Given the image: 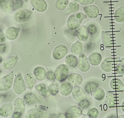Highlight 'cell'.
Wrapping results in <instances>:
<instances>
[{
    "label": "cell",
    "mask_w": 124,
    "mask_h": 118,
    "mask_svg": "<svg viewBox=\"0 0 124 118\" xmlns=\"http://www.w3.org/2000/svg\"><path fill=\"white\" fill-rule=\"evenodd\" d=\"M87 18V16L81 12H77L69 16L66 21L67 28L70 30H76Z\"/></svg>",
    "instance_id": "6da1fadb"
},
{
    "label": "cell",
    "mask_w": 124,
    "mask_h": 118,
    "mask_svg": "<svg viewBox=\"0 0 124 118\" xmlns=\"http://www.w3.org/2000/svg\"><path fill=\"white\" fill-rule=\"evenodd\" d=\"M48 112L47 108L43 105H37L31 107L25 115L26 118H44Z\"/></svg>",
    "instance_id": "7a4b0ae2"
},
{
    "label": "cell",
    "mask_w": 124,
    "mask_h": 118,
    "mask_svg": "<svg viewBox=\"0 0 124 118\" xmlns=\"http://www.w3.org/2000/svg\"><path fill=\"white\" fill-rule=\"evenodd\" d=\"M69 73L68 65L64 64L59 65L54 70V75L55 79L59 82L64 81L67 78Z\"/></svg>",
    "instance_id": "3957f363"
},
{
    "label": "cell",
    "mask_w": 124,
    "mask_h": 118,
    "mask_svg": "<svg viewBox=\"0 0 124 118\" xmlns=\"http://www.w3.org/2000/svg\"><path fill=\"white\" fill-rule=\"evenodd\" d=\"M32 15V12L26 8L21 9L16 11L14 15L15 20L19 23H25L31 19Z\"/></svg>",
    "instance_id": "277c9868"
},
{
    "label": "cell",
    "mask_w": 124,
    "mask_h": 118,
    "mask_svg": "<svg viewBox=\"0 0 124 118\" xmlns=\"http://www.w3.org/2000/svg\"><path fill=\"white\" fill-rule=\"evenodd\" d=\"M26 103L23 99L21 98H17L14 101V112L12 118H21L25 112Z\"/></svg>",
    "instance_id": "5b68a950"
},
{
    "label": "cell",
    "mask_w": 124,
    "mask_h": 118,
    "mask_svg": "<svg viewBox=\"0 0 124 118\" xmlns=\"http://www.w3.org/2000/svg\"><path fill=\"white\" fill-rule=\"evenodd\" d=\"M26 83L20 74H17L14 79L13 88L14 92L17 95H21L26 91Z\"/></svg>",
    "instance_id": "8992f818"
},
{
    "label": "cell",
    "mask_w": 124,
    "mask_h": 118,
    "mask_svg": "<svg viewBox=\"0 0 124 118\" xmlns=\"http://www.w3.org/2000/svg\"><path fill=\"white\" fill-rule=\"evenodd\" d=\"M14 74L10 73L0 78V91L4 92L9 90L12 86Z\"/></svg>",
    "instance_id": "52a82bcc"
},
{
    "label": "cell",
    "mask_w": 124,
    "mask_h": 118,
    "mask_svg": "<svg viewBox=\"0 0 124 118\" xmlns=\"http://www.w3.org/2000/svg\"><path fill=\"white\" fill-rule=\"evenodd\" d=\"M116 59L114 57H109L104 59L101 63V68L105 72H110L115 69Z\"/></svg>",
    "instance_id": "ba28073f"
},
{
    "label": "cell",
    "mask_w": 124,
    "mask_h": 118,
    "mask_svg": "<svg viewBox=\"0 0 124 118\" xmlns=\"http://www.w3.org/2000/svg\"><path fill=\"white\" fill-rule=\"evenodd\" d=\"M67 52L68 49L65 45L59 44L53 49L52 57L56 60H60L66 56Z\"/></svg>",
    "instance_id": "9c48e42d"
},
{
    "label": "cell",
    "mask_w": 124,
    "mask_h": 118,
    "mask_svg": "<svg viewBox=\"0 0 124 118\" xmlns=\"http://www.w3.org/2000/svg\"><path fill=\"white\" fill-rule=\"evenodd\" d=\"M90 63L87 56L81 54L78 57V67L79 70L82 72H86L89 70L90 68Z\"/></svg>",
    "instance_id": "30bf717a"
},
{
    "label": "cell",
    "mask_w": 124,
    "mask_h": 118,
    "mask_svg": "<svg viewBox=\"0 0 124 118\" xmlns=\"http://www.w3.org/2000/svg\"><path fill=\"white\" fill-rule=\"evenodd\" d=\"M72 96L73 98L78 102L87 99L86 93L84 89L79 85L74 86L72 92Z\"/></svg>",
    "instance_id": "8fae6325"
},
{
    "label": "cell",
    "mask_w": 124,
    "mask_h": 118,
    "mask_svg": "<svg viewBox=\"0 0 124 118\" xmlns=\"http://www.w3.org/2000/svg\"><path fill=\"white\" fill-rule=\"evenodd\" d=\"M83 9L87 17L91 19H95L99 15L98 7L94 4L86 5L83 7Z\"/></svg>",
    "instance_id": "7c38bea8"
},
{
    "label": "cell",
    "mask_w": 124,
    "mask_h": 118,
    "mask_svg": "<svg viewBox=\"0 0 124 118\" xmlns=\"http://www.w3.org/2000/svg\"><path fill=\"white\" fill-rule=\"evenodd\" d=\"M102 43L104 47L111 48L113 46L114 40L112 35L108 31L101 32Z\"/></svg>",
    "instance_id": "4fadbf2b"
},
{
    "label": "cell",
    "mask_w": 124,
    "mask_h": 118,
    "mask_svg": "<svg viewBox=\"0 0 124 118\" xmlns=\"http://www.w3.org/2000/svg\"><path fill=\"white\" fill-rule=\"evenodd\" d=\"M82 110L81 108L77 105L70 106L65 113V118H79L82 114Z\"/></svg>",
    "instance_id": "5bb4252c"
},
{
    "label": "cell",
    "mask_w": 124,
    "mask_h": 118,
    "mask_svg": "<svg viewBox=\"0 0 124 118\" xmlns=\"http://www.w3.org/2000/svg\"><path fill=\"white\" fill-rule=\"evenodd\" d=\"M76 35L78 40L80 41L87 40L90 36L87 26L84 25H81L76 29Z\"/></svg>",
    "instance_id": "9a60e30c"
},
{
    "label": "cell",
    "mask_w": 124,
    "mask_h": 118,
    "mask_svg": "<svg viewBox=\"0 0 124 118\" xmlns=\"http://www.w3.org/2000/svg\"><path fill=\"white\" fill-rule=\"evenodd\" d=\"M20 31V28L19 27L14 26L9 27L5 30V36L8 40H15L18 37Z\"/></svg>",
    "instance_id": "2e32d148"
},
{
    "label": "cell",
    "mask_w": 124,
    "mask_h": 118,
    "mask_svg": "<svg viewBox=\"0 0 124 118\" xmlns=\"http://www.w3.org/2000/svg\"><path fill=\"white\" fill-rule=\"evenodd\" d=\"M33 8L39 12H44L47 8V3L45 0H30Z\"/></svg>",
    "instance_id": "e0dca14e"
},
{
    "label": "cell",
    "mask_w": 124,
    "mask_h": 118,
    "mask_svg": "<svg viewBox=\"0 0 124 118\" xmlns=\"http://www.w3.org/2000/svg\"><path fill=\"white\" fill-rule=\"evenodd\" d=\"M73 85L69 81H63L60 86L59 91L60 94L63 96L70 95L73 91Z\"/></svg>",
    "instance_id": "ac0fdd59"
},
{
    "label": "cell",
    "mask_w": 124,
    "mask_h": 118,
    "mask_svg": "<svg viewBox=\"0 0 124 118\" xmlns=\"http://www.w3.org/2000/svg\"><path fill=\"white\" fill-rule=\"evenodd\" d=\"M14 112V105L11 102L6 103L0 107V116L7 117Z\"/></svg>",
    "instance_id": "d6986e66"
},
{
    "label": "cell",
    "mask_w": 124,
    "mask_h": 118,
    "mask_svg": "<svg viewBox=\"0 0 124 118\" xmlns=\"http://www.w3.org/2000/svg\"><path fill=\"white\" fill-rule=\"evenodd\" d=\"M18 60V56H10L7 58L2 62V67L5 70H9L15 66Z\"/></svg>",
    "instance_id": "ffe728a7"
},
{
    "label": "cell",
    "mask_w": 124,
    "mask_h": 118,
    "mask_svg": "<svg viewBox=\"0 0 124 118\" xmlns=\"http://www.w3.org/2000/svg\"><path fill=\"white\" fill-rule=\"evenodd\" d=\"M80 8V5L78 2L76 0H72L69 2L67 7L64 10L63 14L65 15H71L73 13L77 12Z\"/></svg>",
    "instance_id": "44dd1931"
},
{
    "label": "cell",
    "mask_w": 124,
    "mask_h": 118,
    "mask_svg": "<svg viewBox=\"0 0 124 118\" xmlns=\"http://www.w3.org/2000/svg\"><path fill=\"white\" fill-rule=\"evenodd\" d=\"M34 88L36 92L42 97L47 98L50 94L48 86L45 83L37 84L34 86Z\"/></svg>",
    "instance_id": "7402d4cb"
},
{
    "label": "cell",
    "mask_w": 124,
    "mask_h": 118,
    "mask_svg": "<svg viewBox=\"0 0 124 118\" xmlns=\"http://www.w3.org/2000/svg\"><path fill=\"white\" fill-rule=\"evenodd\" d=\"M23 100L26 104L28 105H33L39 100L38 96L34 93L30 92L27 93L23 96Z\"/></svg>",
    "instance_id": "603a6c76"
},
{
    "label": "cell",
    "mask_w": 124,
    "mask_h": 118,
    "mask_svg": "<svg viewBox=\"0 0 124 118\" xmlns=\"http://www.w3.org/2000/svg\"><path fill=\"white\" fill-rule=\"evenodd\" d=\"M84 47L83 43L80 40H77L72 44L70 48L71 53L76 56H79L83 53Z\"/></svg>",
    "instance_id": "cb8c5ba5"
},
{
    "label": "cell",
    "mask_w": 124,
    "mask_h": 118,
    "mask_svg": "<svg viewBox=\"0 0 124 118\" xmlns=\"http://www.w3.org/2000/svg\"><path fill=\"white\" fill-rule=\"evenodd\" d=\"M109 85L111 89L114 91H124V84L120 79H112L110 81Z\"/></svg>",
    "instance_id": "d4e9b609"
},
{
    "label": "cell",
    "mask_w": 124,
    "mask_h": 118,
    "mask_svg": "<svg viewBox=\"0 0 124 118\" xmlns=\"http://www.w3.org/2000/svg\"><path fill=\"white\" fill-rule=\"evenodd\" d=\"M90 64L93 66H97L100 64L102 60V57L100 53L94 52L90 54L88 58Z\"/></svg>",
    "instance_id": "484cf974"
},
{
    "label": "cell",
    "mask_w": 124,
    "mask_h": 118,
    "mask_svg": "<svg viewBox=\"0 0 124 118\" xmlns=\"http://www.w3.org/2000/svg\"><path fill=\"white\" fill-rule=\"evenodd\" d=\"M67 80L73 85H80L83 81L81 75L78 73H72L68 75Z\"/></svg>",
    "instance_id": "4316f807"
},
{
    "label": "cell",
    "mask_w": 124,
    "mask_h": 118,
    "mask_svg": "<svg viewBox=\"0 0 124 118\" xmlns=\"http://www.w3.org/2000/svg\"><path fill=\"white\" fill-rule=\"evenodd\" d=\"M33 74L35 79L39 81L44 80L46 77V70L42 66H37L33 70Z\"/></svg>",
    "instance_id": "83f0119b"
},
{
    "label": "cell",
    "mask_w": 124,
    "mask_h": 118,
    "mask_svg": "<svg viewBox=\"0 0 124 118\" xmlns=\"http://www.w3.org/2000/svg\"><path fill=\"white\" fill-rule=\"evenodd\" d=\"M65 61L68 66L72 68H75L78 66V58L77 56L72 54H69L66 56L65 58Z\"/></svg>",
    "instance_id": "f1b7e54d"
},
{
    "label": "cell",
    "mask_w": 124,
    "mask_h": 118,
    "mask_svg": "<svg viewBox=\"0 0 124 118\" xmlns=\"http://www.w3.org/2000/svg\"><path fill=\"white\" fill-rule=\"evenodd\" d=\"M25 80L27 88L29 90H32L36 83V79L33 74L29 73L25 76Z\"/></svg>",
    "instance_id": "f546056e"
},
{
    "label": "cell",
    "mask_w": 124,
    "mask_h": 118,
    "mask_svg": "<svg viewBox=\"0 0 124 118\" xmlns=\"http://www.w3.org/2000/svg\"><path fill=\"white\" fill-rule=\"evenodd\" d=\"M99 87V84L95 81H90L86 83L84 86V90L86 94L90 95L93 93Z\"/></svg>",
    "instance_id": "4dcf8cb0"
},
{
    "label": "cell",
    "mask_w": 124,
    "mask_h": 118,
    "mask_svg": "<svg viewBox=\"0 0 124 118\" xmlns=\"http://www.w3.org/2000/svg\"><path fill=\"white\" fill-rule=\"evenodd\" d=\"M114 19L118 22L122 23L124 22V6L119 7L115 11Z\"/></svg>",
    "instance_id": "1f68e13d"
},
{
    "label": "cell",
    "mask_w": 124,
    "mask_h": 118,
    "mask_svg": "<svg viewBox=\"0 0 124 118\" xmlns=\"http://www.w3.org/2000/svg\"><path fill=\"white\" fill-rule=\"evenodd\" d=\"M14 0H0V7L5 11L13 10Z\"/></svg>",
    "instance_id": "d6a6232c"
},
{
    "label": "cell",
    "mask_w": 124,
    "mask_h": 118,
    "mask_svg": "<svg viewBox=\"0 0 124 118\" xmlns=\"http://www.w3.org/2000/svg\"><path fill=\"white\" fill-rule=\"evenodd\" d=\"M107 103L109 107H114L117 105V97L112 92H108L107 95Z\"/></svg>",
    "instance_id": "836d02e7"
},
{
    "label": "cell",
    "mask_w": 124,
    "mask_h": 118,
    "mask_svg": "<svg viewBox=\"0 0 124 118\" xmlns=\"http://www.w3.org/2000/svg\"><path fill=\"white\" fill-rule=\"evenodd\" d=\"M93 96L94 98L96 100L101 101L105 98L106 93L103 88L98 87L93 93Z\"/></svg>",
    "instance_id": "e575fe53"
},
{
    "label": "cell",
    "mask_w": 124,
    "mask_h": 118,
    "mask_svg": "<svg viewBox=\"0 0 124 118\" xmlns=\"http://www.w3.org/2000/svg\"><path fill=\"white\" fill-rule=\"evenodd\" d=\"M48 88L50 94L52 96H56L58 94L59 92V84L57 82H51L48 85Z\"/></svg>",
    "instance_id": "d590c367"
},
{
    "label": "cell",
    "mask_w": 124,
    "mask_h": 118,
    "mask_svg": "<svg viewBox=\"0 0 124 118\" xmlns=\"http://www.w3.org/2000/svg\"><path fill=\"white\" fill-rule=\"evenodd\" d=\"M69 2L68 0H57L55 2V7L58 10L63 11L66 9Z\"/></svg>",
    "instance_id": "8d00e7d4"
},
{
    "label": "cell",
    "mask_w": 124,
    "mask_h": 118,
    "mask_svg": "<svg viewBox=\"0 0 124 118\" xmlns=\"http://www.w3.org/2000/svg\"><path fill=\"white\" fill-rule=\"evenodd\" d=\"M87 28L89 33V35L91 37L95 36L98 31V28L94 23H90L87 26Z\"/></svg>",
    "instance_id": "74e56055"
},
{
    "label": "cell",
    "mask_w": 124,
    "mask_h": 118,
    "mask_svg": "<svg viewBox=\"0 0 124 118\" xmlns=\"http://www.w3.org/2000/svg\"><path fill=\"white\" fill-rule=\"evenodd\" d=\"M98 110L95 107H92L89 108L87 111L88 116L90 118H96L99 115Z\"/></svg>",
    "instance_id": "f35d334b"
},
{
    "label": "cell",
    "mask_w": 124,
    "mask_h": 118,
    "mask_svg": "<svg viewBox=\"0 0 124 118\" xmlns=\"http://www.w3.org/2000/svg\"><path fill=\"white\" fill-rule=\"evenodd\" d=\"M78 106L81 108L82 110H85L88 109L91 106V102L89 100L85 99L79 101Z\"/></svg>",
    "instance_id": "ab89813d"
},
{
    "label": "cell",
    "mask_w": 124,
    "mask_h": 118,
    "mask_svg": "<svg viewBox=\"0 0 124 118\" xmlns=\"http://www.w3.org/2000/svg\"><path fill=\"white\" fill-rule=\"evenodd\" d=\"M24 3V0H14L13 10L15 11L22 7Z\"/></svg>",
    "instance_id": "60d3db41"
},
{
    "label": "cell",
    "mask_w": 124,
    "mask_h": 118,
    "mask_svg": "<svg viewBox=\"0 0 124 118\" xmlns=\"http://www.w3.org/2000/svg\"><path fill=\"white\" fill-rule=\"evenodd\" d=\"M115 70L119 74H124V64L121 62L118 63L115 67Z\"/></svg>",
    "instance_id": "b9f144b4"
},
{
    "label": "cell",
    "mask_w": 124,
    "mask_h": 118,
    "mask_svg": "<svg viewBox=\"0 0 124 118\" xmlns=\"http://www.w3.org/2000/svg\"><path fill=\"white\" fill-rule=\"evenodd\" d=\"M78 2L79 4L83 5H88L92 4L94 2L95 0H75Z\"/></svg>",
    "instance_id": "7bdbcfd3"
},
{
    "label": "cell",
    "mask_w": 124,
    "mask_h": 118,
    "mask_svg": "<svg viewBox=\"0 0 124 118\" xmlns=\"http://www.w3.org/2000/svg\"><path fill=\"white\" fill-rule=\"evenodd\" d=\"M46 77L48 80L52 81H54V80L55 79V78H54V72L51 70H48L47 72H46Z\"/></svg>",
    "instance_id": "ee69618b"
},
{
    "label": "cell",
    "mask_w": 124,
    "mask_h": 118,
    "mask_svg": "<svg viewBox=\"0 0 124 118\" xmlns=\"http://www.w3.org/2000/svg\"><path fill=\"white\" fill-rule=\"evenodd\" d=\"M6 51V45L3 42L0 43V54H3Z\"/></svg>",
    "instance_id": "f6af8a7d"
},
{
    "label": "cell",
    "mask_w": 124,
    "mask_h": 118,
    "mask_svg": "<svg viewBox=\"0 0 124 118\" xmlns=\"http://www.w3.org/2000/svg\"><path fill=\"white\" fill-rule=\"evenodd\" d=\"M6 39V37L5 34L3 33L2 29L0 27V43L5 41Z\"/></svg>",
    "instance_id": "bcb514c9"
},
{
    "label": "cell",
    "mask_w": 124,
    "mask_h": 118,
    "mask_svg": "<svg viewBox=\"0 0 124 118\" xmlns=\"http://www.w3.org/2000/svg\"><path fill=\"white\" fill-rule=\"evenodd\" d=\"M106 118H117V116H116L115 114L113 113H111L110 115H108Z\"/></svg>",
    "instance_id": "7dc6e473"
},
{
    "label": "cell",
    "mask_w": 124,
    "mask_h": 118,
    "mask_svg": "<svg viewBox=\"0 0 124 118\" xmlns=\"http://www.w3.org/2000/svg\"><path fill=\"white\" fill-rule=\"evenodd\" d=\"M121 108L123 112L124 113V100L123 101L122 103V105H121Z\"/></svg>",
    "instance_id": "c3c4849f"
},
{
    "label": "cell",
    "mask_w": 124,
    "mask_h": 118,
    "mask_svg": "<svg viewBox=\"0 0 124 118\" xmlns=\"http://www.w3.org/2000/svg\"><path fill=\"white\" fill-rule=\"evenodd\" d=\"M121 62L123 64H124V57H123V58L121 59Z\"/></svg>",
    "instance_id": "681fc988"
},
{
    "label": "cell",
    "mask_w": 124,
    "mask_h": 118,
    "mask_svg": "<svg viewBox=\"0 0 124 118\" xmlns=\"http://www.w3.org/2000/svg\"><path fill=\"white\" fill-rule=\"evenodd\" d=\"M117 118H124V115H119V116H118Z\"/></svg>",
    "instance_id": "f907efd6"
},
{
    "label": "cell",
    "mask_w": 124,
    "mask_h": 118,
    "mask_svg": "<svg viewBox=\"0 0 124 118\" xmlns=\"http://www.w3.org/2000/svg\"><path fill=\"white\" fill-rule=\"evenodd\" d=\"M2 62V57L0 55V64H1Z\"/></svg>",
    "instance_id": "816d5d0a"
},
{
    "label": "cell",
    "mask_w": 124,
    "mask_h": 118,
    "mask_svg": "<svg viewBox=\"0 0 124 118\" xmlns=\"http://www.w3.org/2000/svg\"><path fill=\"white\" fill-rule=\"evenodd\" d=\"M1 73H2V71H1V70L0 69V74H1Z\"/></svg>",
    "instance_id": "f5cc1de1"
},
{
    "label": "cell",
    "mask_w": 124,
    "mask_h": 118,
    "mask_svg": "<svg viewBox=\"0 0 124 118\" xmlns=\"http://www.w3.org/2000/svg\"><path fill=\"white\" fill-rule=\"evenodd\" d=\"M24 0L25 1H26H26H28V0Z\"/></svg>",
    "instance_id": "db71d44e"
}]
</instances>
